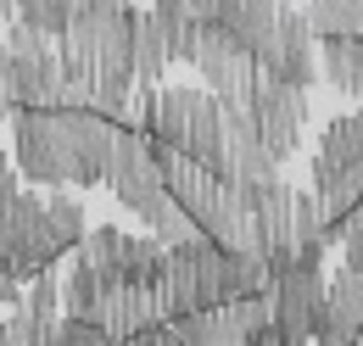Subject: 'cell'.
Returning <instances> with one entry per match:
<instances>
[{
    "mask_svg": "<svg viewBox=\"0 0 363 346\" xmlns=\"http://www.w3.org/2000/svg\"><path fill=\"white\" fill-rule=\"evenodd\" d=\"M118 123L95 106H17L11 112V162L34 184H79L106 179Z\"/></svg>",
    "mask_w": 363,
    "mask_h": 346,
    "instance_id": "obj_1",
    "label": "cell"
},
{
    "mask_svg": "<svg viewBox=\"0 0 363 346\" xmlns=\"http://www.w3.org/2000/svg\"><path fill=\"white\" fill-rule=\"evenodd\" d=\"M145 134H157L162 145H174L184 157L218 168V157H224V106H218L213 89H190V84L157 89V106H151Z\"/></svg>",
    "mask_w": 363,
    "mask_h": 346,
    "instance_id": "obj_2",
    "label": "cell"
},
{
    "mask_svg": "<svg viewBox=\"0 0 363 346\" xmlns=\"http://www.w3.org/2000/svg\"><path fill=\"white\" fill-rule=\"evenodd\" d=\"M62 257L67 252H62V240L50 235V223H45V196H34V190L17 184L0 201V268H11L28 285L34 274L56 268Z\"/></svg>",
    "mask_w": 363,
    "mask_h": 346,
    "instance_id": "obj_3",
    "label": "cell"
},
{
    "mask_svg": "<svg viewBox=\"0 0 363 346\" xmlns=\"http://www.w3.org/2000/svg\"><path fill=\"white\" fill-rule=\"evenodd\" d=\"M313 196L324 207V218L347 213L363 196V112L324 123L318 151H313Z\"/></svg>",
    "mask_w": 363,
    "mask_h": 346,
    "instance_id": "obj_4",
    "label": "cell"
},
{
    "mask_svg": "<svg viewBox=\"0 0 363 346\" xmlns=\"http://www.w3.org/2000/svg\"><path fill=\"white\" fill-rule=\"evenodd\" d=\"M190 67L207 79V89L218 95V106H246L252 89H257V79H263V73H257V56L235 40L224 23H201Z\"/></svg>",
    "mask_w": 363,
    "mask_h": 346,
    "instance_id": "obj_5",
    "label": "cell"
},
{
    "mask_svg": "<svg viewBox=\"0 0 363 346\" xmlns=\"http://www.w3.org/2000/svg\"><path fill=\"white\" fill-rule=\"evenodd\" d=\"M257 73H263V79H279V84H296V89H308L318 79L313 34H308V23H302L296 6H279V11H274L269 40L257 45Z\"/></svg>",
    "mask_w": 363,
    "mask_h": 346,
    "instance_id": "obj_6",
    "label": "cell"
},
{
    "mask_svg": "<svg viewBox=\"0 0 363 346\" xmlns=\"http://www.w3.org/2000/svg\"><path fill=\"white\" fill-rule=\"evenodd\" d=\"M246 112H252V123L263 134V145L285 162V157L302 145V129H308V89L279 84V79H257Z\"/></svg>",
    "mask_w": 363,
    "mask_h": 346,
    "instance_id": "obj_7",
    "label": "cell"
},
{
    "mask_svg": "<svg viewBox=\"0 0 363 346\" xmlns=\"http://www.w3.org/2000/svg\"><path fill=\"white\" fill-rule=\"evenodd\" d=\"M269 307H274V330L285 341H313L318 307H324V274L318 268H285V274H274Z\"/></svg>",
    "mask_w": 363,
    "mask_h": 346,
    "instance_id": "obj_8",
    "label": "cell"
},
{
    "mask_svg": "<svg viewBox=\"0 0 363 346\" xmlns=\"http://www.w3.org/2000/svg\"><path fill=\"white\" fill-rule=\"evenodd\" d=\"M218 173L229 184H269V179H279V157L263 145V134H257L246 106H224V157H218Z\"/></svg>",
    "mask_w": 363,
    "mask_h": 346,
    "instance_id": "obj_9",
    "label": "cell"
},
{
    "mask_svg": "<svg viewBox=\"0 0 363 346\" xmlns=\"http://www.w3.org/2000/svg\"><path fill=\"white\" fill-rule=\"evenodd\" d=\"M313 341H330V346L363 341V279L347 268V262H341L335 279H324V307H318Z\"/></svg>",
    "mask_w": 363,
    "mask_h": 346,
    "instance_id": "obj_10",
    "label": "cell"
},
{
    "mask_svg": "<svg viewBox=\"0 0 363 346\" xmlns=\"http://www.w3.org/2000/svg\"><path fill=\"white\" fill-rule=\"evenodd\" d=\"M95 318L106 324L112 341H135L145 324L162 318V302H157V291H145V285H106V291H101V307H95Z\"/></svg>",
    "mask_w": 363,
    "mask_h": 346,
    "instance_id": "obj_11",
    "label": "cell"
},
{
    "mask_svg": "<svg viewBox=\"0 0 363 346\" xmlns=\"http://www.w3.org/2000/svg\"><path fill=\"white\" fill-rule=\"evenodd\" d=\"M318 73L341 95H358L363 101V34H330V40H318Z\"/></svg>",
    "mask_w": 363,
    "mask_h": 346,
    "instance_id": "obj_12",
    "label": "cell"
},
{
    "mask_svg": "<svg viewBox=\"0 0 363 346\" xmlns=\"http://www.w3.org/2000/svg\"><path fill=\"white\" fill-rule=\"evenodd\" d=\"M162 257H168V246H162L151 229H145V235H123V246H118V285H145V291H157Z\"/></svg>",
    "mask_w": 363,
    "mask_h": 346,
    "instance_id": "obj_13",
    "label": "cell"
},
{
    "mask_svg": "<svg viewBox=\"0 0 363 346\" xmlns=\"http://www.w3.org/2000/svg\"><path fill=\"white\" fill-rule=\"evenodd\" d=\"M145 17L157 23V34H162V45H168V62H190V56H196V34H201V23H196L190 0H151Z\"/></svg>",
    "mask_w": 363,
    "mask_h": 346,
    "instance_id": "obj_14",
    "label": "cell"
},
{
    "mask_svg": "<svg viewBox=\"0 0 363 346\" xmlns=\"http://www.w3.org/2000/svg\"><path fill=\"white\" fill-rule=\"evenodd\" d=\"M135 218L145 223V229H151V235H157V240H162V246H179V240H190V235H201V229H196V218L184 213L174 196H168V184H162L151 201H140Z\"/></svg>",
    "mask_w": 363,
    "mask_h": 346,
    "instance_id": "obj_15",
    "label": "cell"
},
{
    "mask_svg": "<svg viewBox=\"0 0 363 346\" xmlns=\"http://www.w3.org/2000/svg\"><path fill=\"white\" fill-rule=\"evenodd\" d=\"M302 23H308L313 40H330V34H363V0H308Z\"/></svg>",
    "mask_w": 363,
    "mask_h": 346,
    "instance_id": "obj_16",
    "label": "cell"
},
{
    "mask_svg": "<svg viewBox=\"0 0 363 346\" xmlns=\"http://www.w3.org/2000/svg\"><path fill=\"white\" fill-rule=\"evenodd\" d=\"M274 11H279V0H235V11L224 17V28L257 56V45L269 40V28H274Z\"/></svg>",
    "mask_w": 363,
    "mask_h": 346,
    "instance_id": "obj_17",
    "label": "cell"
},
{
    "mask_svg": "<svg viewBox=\"0 0 363 346\" xmlns=\"http://www.w3.org/2000/svg\"><path fill=\"white\" fill-rule=\"evenodd\" d=\"M45 223H50V235L62 240V252H73L79 235L90 229V223H84V207H79V196H67L62 184H50V196H45Z\"/></svg>",
    "mask_w": 363,
    "mask_h": 346,
    "instance_id": "obj_18",
    "label": "cell"
},
{
    "mask_svg": "<svg viewBox=\"0 0 363 346\" xmlns=\"http://www.w3.org/2000/svg\"><path fill=\"white\" fill-rule=\"evenodd\" d=\"M168 73V45H162V34H157V23L140 11L135 17V79L140 84H157Z\"/></svg>",
    "mask_w": 363,
    "mask_h": 346,
    "instance_id": "obj_19",
    "label": "cell"
},
{
    "mask_svg": "<svg viewBox=\"0 0 363 346\" xmlns=\"http://www.w3.org/2000/svg\"><path fill=\"white\" fill-rule=\"evenodd\" d=\"M67 17H73V6H67V0H23V6H17V23L40 28V34H50V40H62Z\"/></svg>",
    "mask_w": 363,
    "mask_h": 346,
    "instance_id": "obj_20",
    "label": "cell"
},
{
    "mask_svg": "<svg viewBox=\"0 0 363 346\" xmlns=\"http://www.w3.org/2000/svg\"><path fill=\"white\" fill-rule=\"evenodd\" d=\"M56 341H62V346H106L112 335H106V324H101V318L62 313V318H56Z\"/></svg>",
    "mask_w": 363,
    "mask_h": 346,
    "instance_id": "obj_21",
    "label": "cell"
},
{
    "mask_svg": "<svg viewBox=\"0 0 363 346\" xmlns=\"http://www.w3.org/2000/svg\"><path fill=\"white\" fill-rule=\"evenodd\" d=\"M190 11H196V23H224L235 11V0H190Z\"/></svg>",
    "mask_w": 363,
    "mask_h": 346,
    "instance_id": "obj_22",
    "label": "cell"
},
{
    "mask_svg": "<svg viewBox=\"0 0 363 346\" xmlns=\"http://www.w3.org/2000/svg\"><path fill=\"white\" fill-rule=\"evenodd\" d=\"M17 296H23V279H17L11 268H0V313H6V307L17 302Z\"/></svg>",
    "mask_w": 363,
    "mask_h": 346,
    "instance_id": "obj_23",
    "label": "cell"
},
{
    "mask_svg": "<svg viewBox=\"0 0 363 346\" xmlns=\"http://www.w3.org/2000/svg\"><path fill=\"white\" fill-rule=\"evenodd\" d=\"M341 257H347V268H352V274H358V279H363V246H347Z\"/></svg>",
    "mask_w": 363,
    "mask_h": 346,
    "instance_id": "obj_24",
    "label": "cell"
},
{
    "mask_svg": "<svg viewBox=\"0 0 363 346\" xmlns=\"http://www.w3.org/2000/svg\"><path fill=\"white\" fill-rule=\"evenodd\" d=\"M17 17V0H0V23H11Z\"/></svg>",
    "mask_w": 363,
    "mask_h": 346,
    "instance_id": "obj_25",
    "label": "cell"
},
{
    "mask_svg": "<svg viewBox=\"0 0 363 346\" xmlns=\"http://www.w3.org/2000/svg\"><path fill=\"white\" fill-rule=\"evenodd\" d=\"M67 6H73V11H79V6H101V0H67Z\"/></svg>",
    "mask_w": 363,
    "mask_h": 346,
    "instance_id": "obj_26",
    "label": "cell"
}]
</instances>
